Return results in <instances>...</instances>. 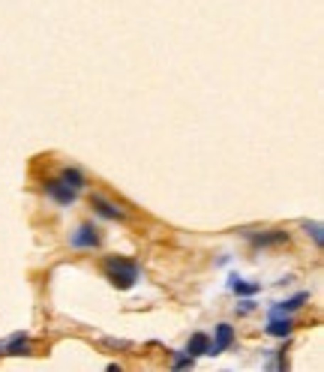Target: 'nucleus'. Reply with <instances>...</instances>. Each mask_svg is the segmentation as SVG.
Instances as JSON below:
<instances>
[{
	"mask_svg": "<svg viewBox=\"0 0 324 372\" xmlns=\"http://www.w3.org/2000/svg\"><path fill=\"white\" fill-rule=\"evenodd\" d=\"M102 276H105L117 291H129V288L141 279V268H139V261H132V258L105 256V258H102Z\"/></svg>",
	"mask_w": 324,
	"mask_h": 372,
	"instance_id": "f257e3e1",
	"label": "nucleus"
},
{
	"mask_svg": "<svg viewBox=\"0 0 324 372\" xmlns=\"http://www.w3.org/2000/svg\"><path fill=\"white\" fill-rule=\"evenodd\" d=\"M70 246L72 249H99L102 246V231L93 222H81L78 229L70 234Z\"/></svg>",
	"mask_w": 324,
	"mask_h": 372,
	"instance_id": "f03ea898",
	"label": "nucleus"
},
{
	"mask_svg": "<svg viewBox=\"0 0 324 372\" xmlns=\"http://www.w3.org/2000/svg\"><path fill=\"white\" fill-rule=\"evenodd\" d=\"M43 192L51 198L54 204H60V207H70L75 204V198H78V190H72V186H66L60 177H48L43 183Z\"/></svg>",
	"mask_w": 324,
	"mask_h": 372,
	"instance_id": "7ed1b4c3",
	"label": "nucleus"
},
{
	"mask_svg": "<svg viewBox=\"0 0 324 372\" xmlns=\"http://www.w3.org/2000/svg\"><path fill=\"white\" fill-rule=\"evenodd\" d=\"M90 207H93V214H99L102 219H112V222H124L126 219V210L120 207L117 202H112V198L99 195V192L90 195Z\"/></svg>",
	"mask_w": 324,
	"mask_h": 372,
	"instance_id": "20e7f679",
	"label": "nucleus"
},
{
	"mask_svg": "<svg viewBox=\"0 0 324 372\" xmlns=\"http://www.w3.org/2000/svg\"><path fill=\"white\" fill-rule=\"evenodd\" d=\"M234 339H237V334H234L232 324H228V322L216 324V327H213V339H210V351H207V354H222V351H228V349L234 345Z\"/></svg>",
	"mask_w": 324,
	"mask_h": 372,
	"instance_id": "39448f33",
	"label": "nucleus"
},
{
	"mask_svg": "<svg viewBox=\"0 0 324 372\" xmlns=\"http://www.w3.org/2000/svg\"><path fill=\"white\" fill-rule=\"evenodd\" d=\"M247 234V241L255 244V246H276V244H288V231H279V229H270V231H243Z\"/></svg>",
	"mask_w": 324,
	"mask_h": 372,
	"instance_id": "423d86ee",
	"label": "nucleus"
},
{
	"mask_svg": "<svg viewBox=\"0 0 324 372\" xmlns=\"http://www.w3.org/2000/svg\"><path fill=\"white\" fill-rule=\"evenodd\" d=\"M264 330L270 337H276V339H286V337H291V330H294V318L291 315H270V322H267Z\"/></svg>",
	"mask_w": 324,
	"mask_h": 372,
	"instance_id": "0eeeda50",
	"label": "nucleus"
},
{
	"mask_svg": "<svg viewBox=\"0 0 324 372\" xmlns=\"http://www.w3.org/2000/svg\"><path fill=\"white\" fill-rule=\"evenodd\" d=\"M58 177H60V180H63L66 186H72V190H78V192H81V190H85V186H87V177H85V171H81L78 165H63Z\"/></svg>",
	"mask_w": 324,
	"mask_h": 372,
	"instance_id": "6e6552de",
	"label": "nucleus"
},
{
	"mask_svg": "<svg viewBox=\"0 0 324 372\" xmlns=\"http://www.w3.org/2000/svg\"><path fill=\"white\" fill-rule=\"evenodd\" d=\"M306 300H309V291H301V295H294V297H288V300L276 303V307L270 310V315H291V312H297V310H301Z\"/></svg>",
	"mask_w": 324,
	"mask_h": 372,
	"instance_id": "1a4fd4ad",
	"label": "nucleus"
},
{
	"mask_svg": "<svg viewBox=\"0 0 324 372\" xmlns=\"http://www.w3.org/2000/svg\"><path fill=\"white\" fill-rule=\"evenodd\" d=\"M210 351V337L207 334H193L186 342V354H193V357H201V354H207Z\"/></svg>",
	"mask_w": 324,
	"mask_h": 372,
	"instance_id": "9d476101",
	"label": "nucleus"
},
{
	"mask_svg": "<svg viewBox=\"0 0 324 372\" xmlns=\"http://www.w3.org/2000/svg\"><path fill=\"white\" fill-rule=\"evenodd\" d=\"M4 351L6 354H31V337H27V334H16L12 339L4 342Z\"/></svg>",
	"mask_w": 324,
	"mask_h": 372,
	"instance_id": "9b49d317",
	"label": "nucleus"
},
{
	"mask_svg": "<svg viewBox=\"0 0 324 372\" xmlns=\"http://www.w3.org/2000/svg\"><path fill=\"white\" fill-rule=\"evenodd\" d=\"M228 288L234 291V295H240V297H252V295H259V283H243L240 276H232V283H228Z\"/></svg>",
	"mask_w": 324,
	"mask_h": 372,
	"instance_id": "f8f14e48",
	"label": "nucleus"
},
{
	"mask_svg": "<svg viewBox=\"0 0 324 372\" xmlns=\"http://www.w3.org/2000/svg\"><path fill=\"white\" fill-rule=\"evenodd\" d=\"M303 231H306V234H313L315 246H321V244H324V237H321V225H318V222H303Z\"/></svg>",
	"mask_w": 324,
	"mask_h": 372,
	"instance_id": "ddd939ff",
	"label": "nucleus"
},
{
	"mask_svg": "<svg viewBox=\"0 0 324 372\" xmlns=\"http://www.w3.org/2000/svg\"><path fill=\"white\" fill-rule=\"evenodd\" d=\"M193 363H195L193 354H174V369H189Z\"/></svg>",
	"mask_w": 324,
	"mask_h": 372,
	"instance_id": "4468645a",
	"label": "nucleus"
}]
</instances>
